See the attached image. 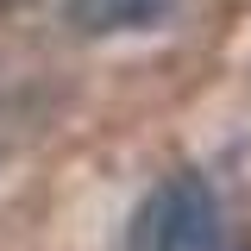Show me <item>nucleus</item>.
Listing matches in <instances>:
<instances>
[{
    "label": "nucleus",
    "mask_w": 251,
    "mask_h": 251,
    "mask_svg": "<svg viewBox=\"0 0 251 251\" xmlns=\"http://www.w3.org/2000/svg\"><path fill=\"white\" fill-rule=\"evenodd\" d=\"M132 251H251V239L226 220L214 182L201 170H176L138 207V220H132Z\"/></svg>",
    "instance_id": "nucleus-1"
},
{
    "label": "nucleus",
    "mask_w": 251,
    "mask_h": 251,
    "mask_svg": "<svg viewBox=\"0 0 251 251\" xmlns=\"http://www.w3.org/2000/svg\"><path fill=\"white\" fill-rule=\"evenodd\" d=\"M176 13V0H69L63 19L88 38H113V31H145V25H163Z\"/></svg>",
    "instance_id": "nucleus-2"
},
{
    "label": "nucleus",
    "mask_w": 251,
    "mask_h": 251,
    "mask_svg": "<svg viewBox=\"0 0 251 251\" xmlns=\"http://www.w3.org/2000/svg\"><path fill=\"white\" fill-rule=\"evenodd\" d=\"M13 6H25V0H0V13H13Z\"/></svg>",
    "instance_id": "nucleus-3"
}]
</instances>
